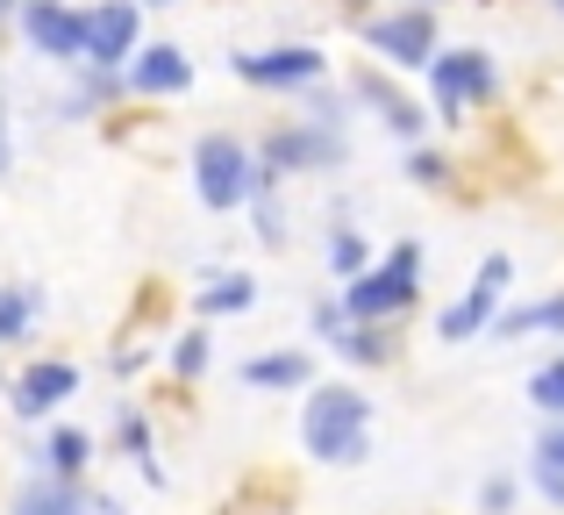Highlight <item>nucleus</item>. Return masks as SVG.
Returning <instances> with one entry per match:
<instances>
[{
	"instance_id": "1",
	"label": "nucleus",
	"mask_w": 564,
	"mask_h": 515,
	"mask_svg": "<svg viewBox=\"0 0 564 515\" xmlns=\"http://www.w3.org/2000/svg\"><path fill=\"white\" fill-rule=\"evenodd\" d=\"M301 451L315 465H365L372 459V394L350 379H322L301 401Z\"/></svg>"
},
{
	"instance_id": "2",
	"label": "nucleus",
	"mask_w": 564,
	"mask_h": 515,
	"mask_svg": "<svg viewBox=\"0 0 564 515\" xmlns=\"http://www.w3.org/2000/svg\"><path fill=\"white\" fill-rule=\"evenodd\" d=\"M186 172H193V201H200L207 215H250V201H258V186H264L258 143H243L236 129H207V137H193Z\"/></svg>"
},
{
	"instance_id": "3",
	"label": "nucleus",
	"mask_w": 564,
	"mask_h": 515,
	"mask_svg": "<svg viewBox=\"0 0 564 515\" xmlns=\"http://www.w3.org/2000/svg\"><path fill=\"white\" fill-rule=\"evenodd\" d=\"M336 301H344L350 322H400L414 301H422V244L400 237L393 251L372 265V272L344 279V287H336Z\"/></svg>"
},
{
	"instance_id": "4",
	"label": "nucleus",
	"mask_w": 564,
	"mask_h": 515,
	"mask_svg": "<svg viewBox=\"0 0 564 515\" xmlns=\"http://www.w3.org/2000/svg\"><path fill=\"white\" fill-rule=\"evenodd\" d=\"M358 36H365V51H372L386 72H429L443 57L436 8H414V0H393L386 14H365Z\"/></svg>"
},
{
	"instance_id": "5",
	"label": "nucleus",
	"mask_w": 564,
	"mask_h": 515,
	"mask_svg": "<svg viewBox=\"0 0 564 515\" xmlns=\"http://www.w3.org/2000/svg\"><path fill=\"white\" fill-rule=\"evenodd\" d=\"M429 100H436V122L465 129V115L494 108L500 100V65L494 51H479V43H457V51H443L436 65H429Z\"/></svg>"
},
{
	"instance_id": "6",
	"label": "nucleus",
	"mask_w": 564,
	"mask_h": 515,
	"mask_svg": "<svg viewBox=\"0 0 564 515\" xmlns=\"http://www.w3.org/2000/svg\"><path fill=\"white\" fill-rule=\"evenodd\" d=\"M258 165L279 172V180H301V172H344L350 165V129H329V122L293 115V122H279V129L258 137Z\"/></svg>"
},
{
	"instance_id": "7",
	"label": "nucleus",
	"mask_w": 564,
	"mask_h": 515,
	"mask_svg": "<svg viewBox=\"0 0 564 515\" xmlns=\"http://www.w3.org/2000/svg\"><path fill=\"white\" fill-rule=\"evenodd\" d=\"M508 287H514V258H508V251L479 258L471 287H465V293H457V301L436 315V336H443V344H471V336H494L500 308H508Z\"/></svg>"
},
{
	"instance_id": "8",
	"label": "nucleus",
	"mask_w": 564,
	"mask_h": 515,
	"mask_svg": "<svg viewBox=\"0 0 564 515\" xmlns=\"http://www.w3.org/2000/svg\"><path fill=\"white\" fill-rule=\"evenodd\" d=\"M229 72L258 94H307L329 79V57H322V43H272V51H236Z\"/></svg>"
},
{
	"instance_id": "9",
	"label": "nucleus",
	"mask_w": 564,
	"mask_h": 515,
	"mask_svg": "<svg viewBox=\"0 0 564 515\" xmlns=\"http://www.w3.org/2000/svg\"><path fill=\"white\" fill-rule=\"evenodd\" d=\"M14 29L51 65H65V72L86 65V8H72V0H22V22Z\"/></svg>"
},
{
	"instance_id": "10",
	"label": "nucleus",
	"mask_w": 564,
	"mask_h": 515,
	"mask_svg": "<svg viewBox=\"0 0 564 515\" xmlns=\"http://www.w3.org/2000/svg\"><path fill=\"white\" fill-rule=\"evenodd\" d=\"M143 51V0H94L86 8V65L129 72Z\"/></svg>"
},
{
	"instance_id": "11",
	"label": "nucleus",
	"mask_w": 564,
	"mask_h": 515,
	"mask_svg": "<svg viewBox=\"0 0 564 515\" xmlns=\"http://www.w3.org/2000/svg\"><path fill=\"white\" fill-rule=\"evenodd\" d=\"M79 365L72 358H29L22 373H14V387H8V408H14V422H51L57 408L79 394Z\"/></svg>"
},
{
	"instance_id": "12",
	"label": "nucleus",
	"mask_w": 564,
	"mask_h": 515,
	"mask_svg": "<svg viewBox=\"0 0 564 515\" xmlns=\"http://www.w3.org/2000/svg\"><path fill=\"white\" fill-rule=\"evenodd\" d=\"M344 94H350V108L365 100V108L379 115V122H386V137H400V151L429 137V108H414V100L400 94V86L386 79L379 65H350V86H344Z\"/></svg>"
},
{
	"instance_id": "13",
	"label": "nucleus",
	"mask_w": 564,
	"mask_h": 515,
	"mask_svg": "<svg viewBox=\"0 0 564 515\" xmlns=\"http://www.w3.org/2000/svg\"><path fill=\"white\" fill-rule=\"evenodd\" d=\"M193 86V57L180 51V43H143L137 65H129V94L137 100H172Z\"/></svg>"
},
{
	"instance_id": "14",
	"label": "nucleus",
	"mask_w": 564,
	"mask_h": 515,
	"mask_svg": "<svg viewBox=\"0 0 564 515\" xmlns=\"http://www.w3.org/2000/svg\"><path fill=\"white\" fill-rule=\"evenodd\" d=\"M236 379L258 394H307L315 387V358H307L301 344H279V351H258V358L236 365Z\"/></svg>"
},
{
	"instance_id": "15",
	"label": "nucleus",
	"mask_w": 564,
	"mask_h": 515,
	"mask_svg": "<svg viewBox=\"0 0 564 515\" xmlns=\"http://www.w3.org/2000/svg\"><path fill=\"white\" fill-rule=\"evenodd\" d=\"M115 444H122V459L143 473V487H172V473L158 465V437H151V416H143L137 401H115Z\"/></svg>"
},
{
	"instance_id": "16",
	"label": "nucleus",
	"mask_w": 564,
	"mask_h": 515,
	"mask_svg": "<svg viewBox=\"0 0 564 515\" xmlns=\"http://www.w3.org/2000/svg\"><path fill=\"white\" fill-rule=\"evenodd\" d=\"M86 465H94V437H86L79 422H51V430H43V444H36V473L79 480V487H86Z\"/></svg>"
},
{
	"instance_id": "17",
	"label": "nucleus",
	"mask_w": 564,
	"mask_h": 515,
	"mask_svg": "<svg viewBox=\"0 0 564 515\" xmlns=\"http://www.w3.org/2000/svg\"><path fill=\"white\" fill-rule=\"evenodd\" d=\"M94 494L79 487V480H51V473H29L22 487L8 494V515H86Z\"/></svg>"
},
{
	"instance_id": "18",
	"label": "nucleus",
	"mask_w": 564,
	"mask_h": 515,
	"mask_svg": "<svg viewBox=\"0 0 564 515\" xmlns=\"http://www.w3.org/2000/svg\"><path fill=\"white\" fill-rule=\"evenodd\" d=\"M250 308H258V272H243V265H236V272H207L200 287H193V315H250Z\"/></svg>"
},
{
	"instance_id": "19",
	"label": "nucleus",
	"mask_w": 564,
	"mask_h": 515,
	"mask_svg": "<svg viewBox=\"0 0 564 515\" xmlns=\"http://www.w3.org/2000/svg\"><path fill=\"white\" fill-rule=\"evenodd\" d=\"M329 351L350 365V373H379V365H393V358H400L393 322H344V336H336Z\"/></svg>"
},
{
	"instance_id": "20",
	"label": "nucleus",
	"mask_w": 564,
	"mask_h": 515,
	"mask_svg": "<svg viewBox=\"0 0 564 515\" xmlns=\"http://www.w3.org/2000/svg\"><path fill=\"white\" fill-rule=\"evenodd\" d=\"M43 322V287H29V279H14V287H0V351L8 344H29Z\"/></svg>"
},
{
	"instance_id": "21",
	"label": "nucleus",
	"mask_w": 564,
	"mask_h": 515,
	"mask_svg": "<svg viewBox=\"0 0 564 515\" xmlns=\"http://www.w3.org/2000/svg\"><path fill=\"white\" fill-rule=\"evenodd\" d=\"M564 336V287L557 293H543V301H522V308H500V322H494V336Z\"/></svg>"
},
{
	"instance_id": "22",
	"label": "nucleus",
	"mask_w": 564,
	"mask_h": 515,
	"mask_svg": "<svg viewBox=\"0 0 564 515\" xmlns=\"http://www.w3.org/2000/svg\"><path fill=\"white\" fill-rule=\"evenodd\" d=\"M322 258H329V272H336V287L344 279H358V272H372V244H365V229H350V223H336L329 237H322Z\"/></svg>"
},
{
	"instance_id": "23",
	"label": "nucleus",
	"mask_w": 564,
	"mask_h": 515,
	"mask_svg": "<svg viewBox=\"0 0 564 515\" xmlns=\"http://www.w3.org/2000/svg\"><path fill=\"white\" fill-rule=\"evenodd\" d=\"M207 365H215V344H207V330H180V336L165 344V373L186 379V387L207 373Z\"/></svg>"
},
{
	"instance_id": "24",
	"label": "nucleus",
	"mask_w": 564,
	"mask_h": 515,
	"mask_svg": "<svg viewBox=\"0 0 564 515\" xmlns=\"http://www.w3.org/2000/svg\"><path fill=\"white\" fill-rule=\"evenodd\" d=\"M529 408H536L543 422H564V351L529 373Z\"/></svg>"
},
{
	"instance_id": "25",
	"label": "nucleus",
	"mask_w": 564,
	"mask_h": 515,
	"mask_svg": "<svg viewBox=\"0 0 564 515\" xmlns=\"http://www.w3.org/2000/svg\"><path fill=\"white\" fill-rule=\"evenodd\" d=\"M400 172H408L414 186H429V194H443V186H451V158L443 151H429V143H408V151H400Z\"/></svg>"
},
{
	"instance_id": "26",
	"label": "nucleus",
	"mask_w": 564,
	"mask_h": 515,
	"mask_svg": "<svg viewBox=\"0 0 564 515\" xmlns=\"http://www.w3.org/2000/svg\"><path fill=\"white\" fill-rule=\"evenodd\" d=\"M514 494H522V480H514V473H494L479 487V515H514Z\"/></svg>"
},
{
	"instance_id": "27",
	"label": "nucleus",
	"mask_w": 564,
	"mask_h": 515,
	"mask_svg": "<svg viewBox=\"0 0 564 515\" xmlns=\"http://www.w3.org/2000/svg\"><path fill=\"white\" fill-rule=\"evenodd\" d=\"M529 487H536L551 508H564V465H543V459H529Z\"/></svg>"
},
{
	"instance_id": "28",
	"label": "nucleus",
	"mask_w": 564,
	"mask_h": 515,
	"mask_svg": "<svg viewBox=\"0 0 564 515\" xmlns=\"http://www.w3.org/2000/svg\"><path fill=\"white\" fill-rule=\"evenodd\" d=\"M536 459H543V465H564V422H543V437H536Z\"/></svg>"
},
{
	"instance_id": "29",
	"label": "nucleus",
	"mask_w": 564,
	"mask_h": 515,
	"mask_svg": "<svg viewBox=\"0 0 564 515\" xmlns=\"http://www.w3.org/2000/svg\"><path fill=\"white\" fill-rule=\"evenodd\" d=\"M14 172V137H8V86H0V180Z\"/></svg>"
},
{
	"instance_id": "30",
	"label": "nucleus",
	"mask_w": 564,
	"mask_h": 515,
	"mask_svg": "<svg viewBox=\"0 0 564 515\" xmlns=\"http://www.w3.org/2000/svg\"><path fill=\"white\" fill-rule=\"evenodd\" d=\"M108 365H115V379H137V373H143V365H151V351H115V358H108Z\"/></svg>"
},
{
	"instance_id": "31",
	"label": "nucleus",
	"mask_w": 564,
	"mask_h": 515,
	"mask_svg": "<svg viewBox=\"0 0 564 515\" xmlns=\"http://www.w3.org/2000/svg\"><path fill=\"white\" fill-rule=\"evenodd\" d=\"M86 515H129V508L115 502V494H94V502H86Z\"/></svg>"
},
{
	"instance_id": "32",
	"label": "nucleus",
	"mask_w": 564,
	"mask_h": 515,
	"mask_svg": "<svg viewBox=\"0 0 564 515\" xmlns=\"http://www.w3.org/2000/svg\"><path fill=\"white\" fill-rule=\"evenodd\" d=\"M8 22H22V0H0V29Z\"/></svg>"
},
{
	"instance_id": "33",
	"label": "nucleus",
	"mask_w": 564,
	"mask_h": 515,
	"mask_svg": "<svg viewBox=\"0 0 564 515\" xmlns=\"http://www.w3.org/2000/svg\"><path fill=\"white\" fill-rule=\"evenodd\" d=\"M143 8H180V0H143Z\"/></svg>"
},
{
	"instance_id": "34",
	"label": "nucleus",
	"mask_w": 564,
	"mask_h": 515,
	"mask_svg": "<svg viewBox=\"0 0 564 515\" xmlns=\"http://www.w3.org/2000/svg\"><path fill=\"white\" fill-rule=\"evenodd\" d=\"M350 8H358V0H350ZM414 8H443V0H414Z\"/></svg>"
},
{
	"instance_id": "35",
	"label": "nucleus",
	"mask_w": 564,
	"mask_h": 515,
	"mask_svg": "<svg viewBox=\"0 0 564 515\" xmlns=\"http://www.w3.org/2000/svg\"><path fill=\"white\" fill-rule=\"evenodd\" d=\"M551 14H564V0H551Z\"/></svg>"
},
{
	"instance_id": "36",
	"label": "nucleus",
	"mask_w": 564,
	"mask_h": 515,
	"mask_svg": "<svg viewBox=\"0 0 564 515\" xmlns=\"http://www.w3.org/2000/svg\"><path fill=\"white\" fill-rule=\"evenodd\" d=\"M0 394H8V379H0Z\"/></svg>"
}]
</instances>
